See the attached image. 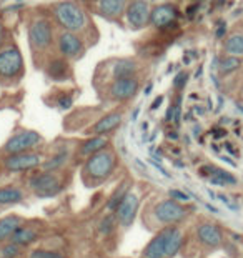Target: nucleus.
<instances>
[{
  "label": "nucleus",
  "mask_w": 243,
  "mask_h": 258,
  "mask_svg": "<svg viewBox=\"0 0 243 258\" xmlns=\"http://www.w3.org/2000/svg\"><path fill=\"white\" fill-rule=\"evenodd\" d=\"M10 240H12V243L19 245V246L32 245L37 240V232H35V230L29 228V227H19L14 232L12 237H10Z\"/></svg>",
  "instance_id": "412c9836"
},
{
  "label": "nucleus",
  "mask_w": 243,
  "mask_h": 258,
  "mask_svg": "<svg viewBox=\"0 0 243 258\" xmlns=\"http://www.w3.org/2000/svg\"><path fill=\"white\" fill-rule=\"evenodd\" d=\"M24 200V194L17 186H5L0 188V205H10V203H20Z\"/></svg>",
  "instance_id": "393cba45"
},
{
  "label": "nucleus",
  "mask_w": 243,
  "mask_h": 258,
  "mask_svg": "<svg viewBox=\"0 0 243 258\" xmlns=\"http://www.w3.org/2000/svg\"><path fill=\"white\" fill-rule=\"evenodd\" d=\"M19 253H20V246L12 243V241L7 243L2 250H0V255H2V258H15Z\"/></svg>",
  "instance_id": "2f4dec72"
},
{
  "label": "nucleus",
  "mask_w": 243,
  "mask_h": 258,
  "mask_svg": "<svg viewBox=\"0 0 243 258\" xmlns=\"http://www.w3.org/2000/svg\"><path fill=\"white\" fill-rule=\"evenodd\" d=\"M139 92V82L137 79H117L112 84V89H110V93L115 100H129Z\"/></svg>",
  "instance_id": "2eb2a0df"
},
{
  "label": "nucleus",
  "mask_w": 243,
  "mask_h": 258,
  "mask_svg": "<svg viewBox=\"0 0 243 258\" xmlns=\"http://www.w3.org/2000/svg\"><path fill=\"white\" fill-rule=\"evenodd\" d=\"M168 139L170 140H176V139H178V135H176V132H168Z\"/></svg>",
  "instance_id": "58836bf2"
},
{
  "label": "nucleus",
  "mask_w": 243,
  "mask_h": 258,
  "mask_svg": "<svg viewBox=\"0 0 243 258\" xmlns=\"http://www.w3.org/2000/svg\"><path fill=\"white\" fill-rule=\"evenodd\" d=\"M22 67H24V60H22V53L17 47L0 50V77L12 79L22 72Z\"/></svg>",
  "instance_id": "20e7f679"
},
{
  "label": "nucleus",
  "mask_w": 243,
  "mask_h": 258,
  "mask_svg": "<svg viewBox=\"0 0 243 258\" xmlns=\"http://www.w3.org/2000/svg\"><path fill=\"white\" fill-rule=\"evenodd\" d=\"M173 225H170V227H165L163 230H160V232L150 240V243L145 246V250H143V256L145 258H167V245H168V240L170 237L173 235L175 232Z\"/></svg>",
  "instance_id": "0eeeda50"
},
{
  "label": "nucleus",
  "mask_w": 243,
  "mask_h": 258,
  "mask_svg": "<svg viewBox=\"0 0 243 258\" xmlns=\"http://www.w3.org/2000/svg\"><path fill=\"white\" fill-rule=\"evenodd\" d=\"M202 177H207L213 185L226 186V185H236V177L233 173L226 172L223 168H218L215 165H203L200 168Z\"/></svg>",
  "instance_id": "ddd939ff"
},
{
  "label": "nucleus",
  "mask_w": 243,
  "mask_h": 258,
  "mask_svg": "<svg viewBox=\"0 0 243 258\" xmlns=\"http://www.w3.org/2000/svg\"><path fill=\"white\" fill-rule=\"evenodd\" d=\"M30 43L37 48H47L52 43V24L48 20H35L29 29Z\"/></svg>",
  "instance_id": "1a4fd4ad"
},
{
  "label": "nucleus",
  "mask_w": 243,
  "mask_h": 258,
  "mask_svg": "<svg viewBox=\"0 0 243 258\" xmlns=\"http://www.w3.org/2000/svg\"><path fill=\"white\" fill-rule=\"evenodd\" d=\"M180 115H181V97H176L175 103H172V105L168 107L167 110V122H173L175 125H178L180 122Z\"/></svg>",
  "instance_id": "c756f323"
},
{
  "label": "nucleus",
  "mask_w": 243,
  "mask_h": 258,
  "mask_svg": "<svg viewBox=\"0 0 243 258\" xmlns=\"http://www.w3.org/2000/svg\"><path fill=\"white\" fill-rule=\"evenodd\" d=\"M178 17V12L173 5L170 4H163L158 5L157 9H153V12L150 14V24L158 27V29H165V27H170Z\"/></svg>",
  "instance_id": "4468645a"
},
{
  "label": "nucleus",
  "mask_w": 243,
  "mask_h": 258,
  "mask_svg": "<svg viewBox=\"0 0 243 258\" xmlns=\"http://www.w3.org/2000/svg\"><path fill=\"white\" fill-rule=\"evenodd\" d=\"M47 72L53 80H57V82L65 80V79H67L69 65L65 63V60H62V58H55V60H52L50 63H48Z\"/></svg>",
  "instance_id": "b1692460"
},
{
  "label": "nucleus",
  "mask_w": 243,
  "mask_h": 258,
  "mask_svg": "<svg viewBox=\"0 0 243 258\" xmlns=\"http://www.w3.org/2000/svg\"><path fill=\"white\" fill-rule=\"evenodd\" d=\"M117 222V217L115 215H107L105 218H102V222L98 223V230H100L102 235H110L115 230V223Z\"/></svg>",
  "instance_id": "7c9ffc66"
},
{
  "label": "nucleus",
  "mask_w": 243,
  "mask_h": 258,
  "mask_svg": "<svg viewBox=\"0 0 243 258\" xmlns=\"http://www.w3.org/2000/svg\"><path fill=\"white\" fill-rule=\"evenodd\" d=\"M241 97H243V89H241Z\"/></svg>",
  "instance_id": "c03bdc74"
},
{
  "label": "nucleus",
  "mask_w": 243,
  "mask_h": 258,
  "mask_svg": "<svg viewBox=\"0 0 243 258\" xmlns=\"http://www.w3.org/2000/svg\"><path fill=\"white\" fill-rule=\"evenodd\" d=\"M137 117H139V108L134 112V115H132V120H137Z\"/></svg>",
  "instance_id": "79ce46f5"
},
{
  "label": "nucleus",
  "mask_w": 243,
  "mask_h": 258,
  "mask_svg": "<svg viewBox=\"0 0 243 258\" xmlns=\"http://www.w3.org/2000/svg\"><path fill=\"white\" fill-rule=\"evenodd\" d=\"M20 227V218L15 215H9L0 218V240L10 238L14 232Z\"/></svg>",
  "instance_id": "4be33fe9"
},
{
  "label": "nucleus",
  "mask_w": 243,
  "mask_h": 258,
  "mask_svg": "<svg viewBox=\"0 0 243 258\" xmlns=\"http://www.w3.org/2000/svg\"><path fill=\"white\" fill-rule=\"evenodd\" d=\"M127 19H129V24L135 29H142L143 25L150 20V10H148L147 2H142V0H134L129 9H127Z\"/></svg>",
  "instance_id": "f8f14e48"
},
{
  "label": "nucleus",
  "mask_w": 243,
  "mask_h": 258,
  "mask_svg": "<svg viewBox=\"0 0 243 258\" xmlns=\"http://www.w3.org/2000/svg\"><path fill=\"white\" fill-rule=\"evenodd\" d=\"M42 163L40 155L37 153H14V155H9L5 158V168L9 172H25V170H32L38 167Z\"/></svg>",
  "instance_id": "9d476101"
},
{
  "label": "nucleus",
  "mask_w": 243,
  "mask_h": 258,
  "mask_svg": "<svg viewBox=\"0 0 243 258\" xmlns=\"http://www.w3.org/2000/svg\"><path fill=\"white\" fill-rule=\"evenodd\" d=\"M72 103H74V100H72V97H70V95H64V97H60L58 107H60V108H64V110H67V108L72 107Z\"/></svg>",
  "instance_id": "c9c22d12"
},
{
  "label": "nucleus",
  "mask_w": 243,
  "mask_h": 258,
  "mask_svg": "<svg viewBox=\"0 0 243 258\" xmlns=\"http://www.w3.org/2000/svg\"><path fill=\"white\" fill-rule=\"evenodd\" d=\"M85 19V12L75 2H62L55 9V20L67 30H80Z\"/></svg>",
  "instance_id": "f03ea898"
},
{
  "label": "nucleus",
  "mask_w": 243,
  "mask_h": 258,
  "mask_svg": "<svg viewBox=\"0 0 243 258\" xmlns=\"http://www.w3.org/2000/svg\"><path fill=\"white\" fill-rule=\"evenodd\" d=\"M225 35H226V24H225V22H220V27L217 29V32H215V37L223 38Z\"/></svg>",
  "instance_id": "e433bc0d"
},
{
  "label": "nucleus",
  "mask_w": 243,
  "mask_h": 258,
  "mask_svg": "<svg viewBox=\"0 0 243 258\" xmlns=\"http://www.w3.org/2000/svg\"><path fill=\"white\" fill-rule=\"evenodd\" d=\"M58 48L65 57H75L82 50V42L77 35L70 34V32H64L58 38Z\"/></svg>",
  "instance_id": "dca6fc26"
},
{
  "label": "nucleus",
  "mask_w": 243,
  "mask_h": 258,
  "mask_svg": "<svg viewBox=\"0 0 243 258\" xmlns=\"http://www.w3.org/2000/svg\"><path fill=\"white\" fill-rule=\"evenodd\" d=\"M2 40H4V25L0 22V45H2Z\"/></svg>",
  "instance_id": "ea45409f"
},
{
  "label": "nucleus",
  "mask_w": 243,
  "mask_h": 258,
  "mask_svg": "<svg viewBox=\"0 0 243 258\" xmlns=\"http://www.w3.org/2000/svg\"><path fill=\"white\" fill-rule=\"evenodd\" d=\"M30 258H60V255L57 251H52V250H34L30 253Z\"/></svg>",
  "instance_id": "473e14b6"
},
{
  "label": "nucleus",
  "mask_w": 243,
  "mask_h": 258,
  "mask_svg": "<svg viewBox=\"0 0 243 258\" xmlns=\"http://www.w3.org/2000/svg\"><path fill=\"white\" fill-rule=\"evenodd\" d=\"M241 67V58L235 55H225L218 60V72L222 75L233 74L235 70H238Z\"/></svg>",
  "instance_id": "a878e982"
},
{
  "label": "nucleus",
  "mask_w": 243,
  "mask_h": 258,
  "mask_svg": "<svg viewBox=\"0 0 243 258\" xmlns=\"http://www.w3.org/2000/svg\"><path fill=\"white\" fill-rule=\"evenodd\" d=\"M223 48L228 55L243 57V34H233L230 35L223 43Z\"/></svg>",
  "instance_id": "5701e85b"
},
{
  "label": "nucleus",
  "mask_w": 243,
  "mask_h": 258,
  "mask_svg": "<svg viewBox=\"0 0 243 258\" xmlns=\"http://www.w3.org/2000/svg\"><path fill=\"white\" fill-rule=\"evenodd\" d=\"M236 107H238V110H241V112H243V105H240V103H238V105H236Z\"/></svg>",
  "instance_id": "37998d69"
},
{
  "label": "nucleus",
  "mask_w": 243,
  "mask_h": 258,
  "mask_svg": "<svg viewBox=\"0 0 243 258\" xmlns=\"http://www.w3.org/2000/svg\"><path fill=\"white\" fill-rule=\"evenodd\" d=\"M125 9V0H100L98 12L105 17H118Z\"/></svg>",
  "instance_id": "aec40b11"
},
{
  "label": "nucleus",
  "mask_w": 243,
  "mask_h": 258,
  "mask_svg": "<svg viewBox=\"0 0 243 258\" xmlns=\"http://www.w3.org/2000/svg\"><path fill=\"white\" fill-rule=\"evenodd\" d=\"M170 199L176 200V202H189V195L185 191H180V190H170Z\"/></svg>",
  "instance_id": "f704fd0d"
},
{
  "label": "nucleus",
  "mask_w": 243,
  "mask_h": 258,
  "mask_svg": "<svg viewBox=\"0 0 243 258\" xmlns=\"http://www.w3.org/2000/svg\"><path fill=\"white\" fill-rule=\"evenodd\" d=\"M129 182H124L117 190L113 191L112 194V197L108 199V202H107V208L108 210H112V212H115V208H117L118 205H120V202L125 199L127 197V194H129Z\"/></svg>",
  "instance_id": "cd10ccee"
},
{
  "label": "nucleus",
  "mask_w": 243,
  "mask_h": 258,
  "mask_svg": "<svg viewBox=\"0 0 243 258\" xmlns=\"http://www.w3.org/2000/svg\"><path fill=\"white\" fill-rule=\"evenodd\" d=\"M30 188L38 197H53L62 190V185H60V180L55 173L43 172L30 178Z\"/></svg>",
  "instance_id": "39448f33"
},
{
  "label": "nucleus",
  "mask_w": 243,
  "mask_h": 258,
  "mask_svg": "<svg viewBox=\"0 0 243 258\" xmlns=\"http://www.w3.org/2000/svg\"><path fill=\"white\" fill-rule=\"evenodd\" d=\"M197 238L208 248H218L223 243V233L215 223H202L197 228Z\"/></svg>",
  "instance_id": "9b49d317"
},
{
  "label": "nucleus",
  "mask_w": 243,
  "mask_h": 258,
  "mask_svg": "<svg viewBox=\"0 0 243 258\" xmlns=\"http://www.w3.org/2000/svg\"><path fill=\"white\" fill-rule=\"evenodd\" d=\"M153 215L163 225H176L187 217V208L181 207L176 200H163L153 208Z\"/></svg>",
  "instance_id": "7ed1b4c3"
},
{
  "label": "nucleus",
  "mask_w": 243,
  "mask_h": 258,
  "mask_svg": "<svg viewBox=\"0 0 243 258\" xmlns=\"http://www.w3.org/2000/svg\"><path fill=\"white\" fill-rule=\"evenodd\" d=\"M152 87H153L152 84H148V85H147V89H145V95H148V93L152 92Z\"/></svg>",
  "instance_id": "a19ab883"
},
{
  "label": "nucleus",
  "mask_w": 243,
  "mask_h": 258,
  "mask_svg": "<svg viewBox=\"0 0 243 258\" xmlns=\"http://www.w3.org/2000/svg\"><path fill=\"white\" fill-rule=\"evenodd\" d=\"M137 69H139V65H137L135 60H132V58H122V60H118V62L113 65V77H115V80H117V79H132V77L135 75Z\"/></svg>",
  "instance_id": "a211bd4d"
},
{
  "label": "nucleus",
  "mask_w": 243,
  "mask_h": 258,
  "mask_svg": "<svg viewBox=\"0 0 243 258\" xmlns=\"http://www.w3.org/2000/svg\"><path fill=\"white\" fill-rule=\"evenodd\" d=\"M181 245H184V233H181L180 228L176 227L173 235L168 240V245H167V258H173L180 251Z\"/></svg>",
  "instance_id": "bb28decb"
},
{
  "label": "nucleus",
  "mask_w": 243,
  "mask_h": 258,
  "mask_svg": "<svg viewBox=\"0 0 243 258\" xmlns=\"http://www.w3.org/2000/svg\"><path fill=\"white\" fill-rule=\"evenodd\" d=\"M139 207H140L139 197L135 194H132V191H129L125 199L120 202V205L115 208V217H117V222L122 225V227L129 228L130 225L134 223L137 212H139Z\"/></svg>",
  "instance_id": "6e6552de"
},
{
  "label": "nucleus",
  "mask_w": 243,
  "mask_h": 258,
  "mask_svg": "<svg viewBox=\"0 0 243 258\" xmlns=\"http://www.w3.org/2000/svg\"><path fill=\"white\" fill-rule=\"evenodd\" d=\"M187 82H189V74H187V72H178V74L175 75V79H173V87H175L176 90H181L187 85Z\"/></svg>",
  "instance_id": "72a5a7b5"
},
{
  "label": "nucleus",
  "mask_w": 243,
  "mask_h": 258,
  "mask_svg": "<svg viewBox=\"0 0 243 258\" xmlns=\"http://www.w3.org/2000/svg\"><path fill=\"white\" fill-rule=\"evenodd\" d=\"M162 102H163V97L162 95H160V97H157L155 98V100H153V103H152V110H157V108L160 107V105H162Z\"/></svg>",
  "instance_id": "4c0bfd02"
},
{
  "label": "nucleus",
  "mask_w": 243,
  "mask_h": 258,
  "mask_svg": "<svg viewBox=\"0 0 243 258\" xmlns=\"http://www.w3.org/2000/svg\"><path fill=\"white\" fill-rule=\"evenodd\" d=\"M113 168H115V157L112 152L107 150L93 153V155L88 157V160L85 163V173L88 177L98 180V182L110 177Z\"/></svg>",
  "instance_id": "f257e3e1"
},
{
  "label": "nucleus",
  "mask_w": 243,
  "mask_h": 258,
  "mask_svg": "<svg viewBox=\"0 0 243 258\" xmlns=\"http://www.w3.org/2000/svg\"><path fill=\"white\" fill-rule=\"evenodd\" d=\"M120 122H122V113L120 112H112V113L105 115L103 118L98 120V122L93 125L92 132H93V134H97V135H105V134H108V132L117 128L120 125Z\"/></svg>",
  "instance_id": "f3484780"
},
{
  "label": "nucleus",
  "mask_w": 243,
  "mask_h": 258,
  "mask_svg": "<svg viewBox=\"0 0 243 258\" xmlns=\"http://www.w3.org/2000/svg\"><path fill=\"white\" fill-rule=\"evenodd\" d=\"M108 145V140L105 139L102 135H97V137H92V139L85 140L84 144L80 145V155L84 157H90L93 153H98L105 150V147Z\"/></svg>",
  "instance_id": "6ab92c4d"
},
{
  "label": "nucleus",
  "mask_w": 243,
  "mask_h": 258,
  "mask_svg": "<svg viewBox=\"0 0 243 258\" xmlns=\"http://www.w3.org/2000/svg\"><path fill=\"white\" fill-rule=\"evenodd\" d=\"M42 142V137L34 130H22L17 135H14L12 139H9V142L5 144L4 150L9 153V155H14V153H24L29 148L38 145Z\"/></svg>",
  "instance_id": "423d86ee"
},
{
  "label": "nucleus",
  "mask_w": 243,
  "mask_h": 258,
  "mask_svg": "<svg viewBox=\"0 0 243 258\" xmlns=\"http://www.w3.org/2000/svg\"><path fill=\"white\" fill-rule=\"evenodd\" d=\"M67 158H69V152L67 150H62V152H58L57 155H53L52 158H48V160L43 163V168H45L47 172H53V170H57V168H60L62 165H65Z\"/></svg>",
  "instance_id": "c85d7f7f"
}]
</instances>
